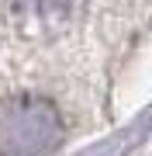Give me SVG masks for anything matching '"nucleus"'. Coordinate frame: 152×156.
Wrapping results in <instances>:
<instances>
[{"mask_svg":"<svg viewBox=\"0 0 152 156\" xmlns=\"http://www.w3.org/2000/svg\"><path fill=\"white\" fill-rule=\"evenodd\" d=\"M62 135L56 108L38 97H14L0 104V156H45Z\"/></svg>","mask_w":152,"mask_h":156,"instance_id":"1","label":"nucleus"}]
</instances>
